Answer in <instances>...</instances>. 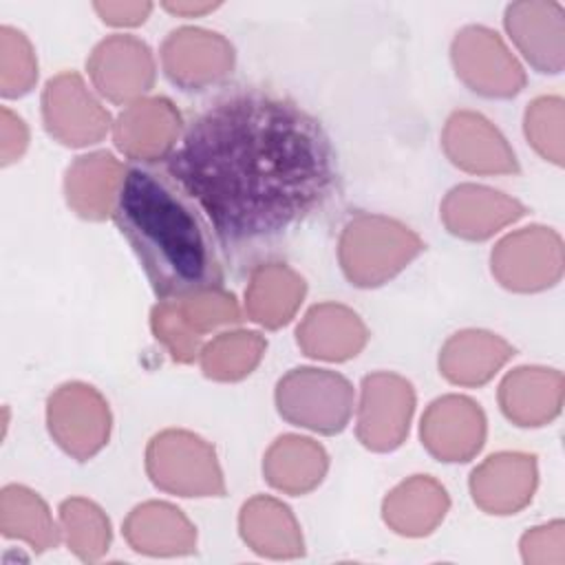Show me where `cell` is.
I'll return each instance as SVG.
<instances>
[{"mask_svg": "<svg viewBox=\"0 0 565 565\" xmlns=\"http://www.w3.org/2000/svg\"><path fill=\"white\" fill-rule=\"evenodd\" d=\"M166 168L223 243L282 234L335 183V152L320 121L289 99L247 88L201 110Z\"/></svg>", "mask_w": 565, "mask_h": 565, "instance_id": "6da1fadb", "label": "cell"}, {"mask_svg": "<svg viewBox=\"0 0 565 565\" xmlns=\"http://www.w3.org/2000/svg\"><path fill=\"white\" fill-rule=\"evenodd\" d=\"M113 218L161 300L221 289L223 269L212 234L170 177L150 168H128Z\"/></svg>", "mask_w": 565, "mask_h": 565, "instance_id": "7a4b0ae2", "label": "cell"}, {"mask_svg": "<svg viewBox=\"0 0 565 565\" xmlns=\"http://www.w3.org/2000/svg\"><path fill=\"white\" fill-rule=\"evenodd\" d=\"M422 238L386 216H358L340 236V263L358 287H375L399 274L419 252Z\"/></svg>", "mask_w": 565, "mask_h": 565, "instance_id": "3957f363", "label": "cell"}, {"mask_svg": "<svg viewBox=\"0 0 565 565\" xmlns=\"http://www.w3.org/2000/svg\"><path fill=\"white\" fill-rule=\"evenodd\" d=\"M278 413L294 426L340 433L353 411L351 384L327 369H294L276 386Z\"/></svg>", "mask_w": 565, "mask_h": 565, "instance_id": "277c9868", "label": "cell"}, {"mask_svg": "<svg viewBox=\"0 0 565 565\" xmlns=\"http://www.w3.org/2000/svg\"><path fill=\"white\" fill-rule=\"evenodd\" d=\"M146 468L157 488L181 497H221L225 492L212 446L185 430L157 435L148 446Z\"/></svg>", "mask_w": 565, "mask_h": 565, "instance_id": "5b68a950", "label": "cell"}, {"mask_svg": "<svg viewBox=\"0 0 565 565\" xmlns=\"http://www.w3.org/2000/svg\"><path fill=\"white\" fill-rule=\"evenodd\" d=\"M241 311L232 294L221 289L201 291L179 300H161L152 309V331L177 362H192L199 353L203 331L238 322Z\"/></svg>", "mask_w": 565, "mask_h": 565, "instance_id": "8992f818", "label": "cell"}, {"mask_svg": "<svg viewBox=\"0 0 565 565\" xmlns=\"http://www.w3.org/2000/svg\"><path fill=\"white\" fill-rule=\"evenodd\" d=\"M53 439L75 459L93 457L108 439L110 415L102 395L86 384L60 386L46 408Z\"/></svg>", "mask_w": 565, "mask_h": 565, "instance_id": "52a82bcc", "label": "cell"}, {"mask_svg": "<svg viewBox=\"0 0 565 565\" xmlns=\"http://www.w3.org/2000/svg\"><path fill=\"white\" fill-rule=\"evenodd\" d=\"M457 75L486 97H510L521 90L525 75L501 38L486 26H466L452 42Z\"/></svg>", "mask_w": 565, "mask_h": 565, "instance_id": "ba28073f", "label": "cell"}, {"mask_svg": "<svg viewBox=\"0 0 565 565\" xmlns=\"http://www.w3.org/2000/svg\"><path fill=\"white\" fill-rule=\"evenodd\" d=\"M415 408L413 386L393 373H373L362 380V397L358 411V437L377 452L397 448L406 433Z\"/></svg>", "mask_w": 565, "mask_h": 565, "instance_id": "9c48e42d", "label": "cell"}, {"mask_svg": "<svg viewBox=\"0 0 565 565\" xmlns=\"http://www.w3.org/2000/svg\"><path fill=\"white\" fill-rule=\"evenodd\" d=\"M42 115L46 130L66 146L97 143L110 126L108 113L77 73H60L46 82Z\"/></svg>", "mask_w": 565, "mask_h": 565, "instance_id": "30bf717a", "label": "cell"}, {"mask_svg": "<svg viewBox=\"0 0 565 565\" xmlns=\"http://www.w3.org/2000/svg\"><path fill=\"white\" fill-rule=\"evenodd\" d=\"M161 64L170 82L185 90H199L221 82L232 71L234 49L214 31L183 26L166 38Z\"/></svg>", "mask_w": 565, "mask_h": 565, "instance_id": "8fae6325", "label": "cell"}, {"mask_svg": "<svg viewBox=\"0 0 565 565\" xmlns=\"http://www.w3.org/2000/svg\"><path fill=\"white\" fill-rule=\"evenodd\" d=\"M86 66L97 90L117 104L141 97L154 82L152 53L135 35H110L102 40L93 49Z\"/></svg>", "mask_w": 565, "mask_h": 565, "instance_id": "7c38bea8", "label": "cell"}, {"mask_svg": "<svg viewBox=\"0 0 565 565\" xmlns=\"http://www.w3.org/2000/svg\"><path fill=\"white\" fill-rule=\"evenodd\" d=\"M486 439L481 408L461 395L435 399L422 419V444L439 461H468Z\"/></svg>", "mask_w": 565, "mask_h": 565, "instance_id": "4fadbf2b", "label": "cell"}, {"mask_svg": "<svg viewBox=\"0 0 565 565\" xmlns=\"http://www.w3.org/2000/svg\"><path fill=\"white\" fill-rule=\"evenodd\" d=\"M534 267L554 285L561 278V238L545 227H525L505 236L492 252V274L514 291H536Z\"/></svg>", "mask_w": 565, "mask_h": 565, "instance_id": "5bb4252c", "label": "cell"}, {"mask_svg": "<svg viewBox=\"0 0 565 565\" xmlns=\"http://www.w3.org/2000/svg\"><path fill=\"white\" fill-rule=\"evenodd\" d=\"M181 132V117L166 97L137 99L115 124V143L130 159H168Z\"/></svg>", "mask_w": 565, "mask_h": 565, "instance_id": "9a60e30c", "label": "cell"}, {"mask_svg": "<svg viewBox=\"0 0 565 565\" xmlns=\"http://www.w3.org/2000/svg\"><path fill=\"white\" fill-rule=\"evenodd\" d=\"M444 150L450 161L468 172H516V159L499 130L470 110L452 113L444 128Z\"/></svg>", "mask_w": 565, "mask_h": 565, "instance_id": "2e32d148", "label": "cell"}, {"mask_svg": "<svg viewBox=\"0 0 565 565\" xmlns=\"http://www.w3.org/2000/svg\"><path fill=\"white\" fill-rule=\"evenodd\" d=\"M523 214L525 207L519 201L472 183L457 185L441 203L446 227L468 241H483Z\"/></svg>", "mask_w": 565, "mask_h": 565, "instance_id": "e0dca14e", "label": "cell"}, {"mask_svg": "<svg viewBox=\"0 0 565 565\" xmlns=\"http://www.w3.org/2000/svg\"><path fill=\"white\" fill-rule=\"evenodd\" d=\"M536 483L534 457L501 452L488 457L470 477L475 503L492 514H514L532 499Z\"/></svg>", "mask_w": 565, "mask_h": 565, "instance_id": "ac0fdd59", "label": "cell"}, {"mask_svg": "<svg viewBox=\"0 0 565 565\" xmlns=\"http://www.w3.org/2000/svg\"><path fill=\"white\" fill-rule=\"evenodd\" d=\"M505 29L521 53L541 71L563 66V9L556 2H514L505 9Z\"/></svg>", "mask_w": 565, "mask_h": 565, "instance_id": "d6986e66", "label": "cell"}, {"mask_svg": "<svg viewBox=\"0 0 565 565\" xmlns=\"http://www.w3.org/2000/svg\"><path fill=\"white\" fill-rule=\"evenodd\" d=\"M298 344L318 360H349L366 344V327L342 305H316L298 327Z\"/></svg>", "mask_w": 565, "mask_h": 565, "instance_id": "ffe728a7", "label": "cell"}, {"mask_svg": "<svg viewBox=\"0 0 565 565\" xmlns=\"http://www.w3.org/2000/svg\"><path fill=\"white\" fill-rule=\"evenodd\" d=\"M514 349L488 331L455 333L439 355V369L452 384L479 386L488 382L510 358Z\"/></svg>", "mask_w": 565, "mask_h": 565, "instance_id": "44dd1931", "label": "cell"}, {"mask_svg": "<svg viewBox=\"0 0 565 565\" xmlns=\"http://www.w3.org/2000/svg\"><path fill=\"white\" fill-rule=\"evenodd\" d=\"M124 172L121 163L108 152L75 159L73 166H68L64 181L68 205L84 218H104L106 214H113Z\"/></svg>", "mask_w": 565, "mask_h": 565, "instance_id": "7402d4cb", "label": "cell"}, {"mask_svg": "<svg viewBox=\"0 0 565 565\" xmlns=\"http://www.w3.org/2000/svg\"><path fill=\"white\" fill-rule=\"evenodd\" d=\"M128 543L146 554H183L194 545V527L170 503L150 501L130 512L124 525Z\"/></svg>", "mask_w": 565, "mask_h": 565, "instance_id": "603a6c76", "label": "cell"}, {"mask_svg": "<svg viewBox=\"0 0 565 565\" xmlns=\"http://www.w3.org/2000/svg\"><path fill=\"white\" fill-rule=\"evenodd\" d=\"M327 463V452L316 441L285 435L267 450L263 472L274 488L289 494H302L322 481Z\"/></svg>", "mask_w": 565, "mask_h": 565, "instance_id": "cb8c5ba5", "label": "cell"}, {"mask_svg": "<svg viewBox=\"0 0 565 565\" xmlns=\"http://www.w3.org/2000/svg\"><path fill=\"white\" fill-rule=\"evenodd\" d=\"M448 494L430 477H413L384 499L386 523L406 536L428 534L446 514Z\"/></svg>", "mask_w": 565, "mask_h": 565, "instance_id": "d4e9b609", "label": "cell"}, {"mask_svg": "<svg viewBox=\"0 0 565 565\" xmlns=\"http://www.w3.org/2000/svg\"><path fill=\"white\" fill-rule=\"evenodd\" d=\"M558 373L547 369H516L510 373L499 391L503 413L519 426H541L550 422L561 408V380L550 386Z\"/></svg>", "mask_w": 565, "mask_h": 565, "instance_id": "484cf974", "label": "cell"}, {"mask_svg": "<svg viewBox=\"0 0 565 565\" xmlns=\"http://www.w3.org/2000/svg\"><path fill=\"white\" fill-rule=\"evenodd\" d=\"M305 296V280L285 265H260L254 269L245 291L252 320L276 329L291 320Z\"/></svg>", "mask_w": 565, "mask_h": 565, "instance_id": "4316f807", "label": "cell"}, {"mask_svg": "<svg viewBox=\"0 0 565 565\" xmlns=\"http://www.w3.org/2000/svg\"><path fill=\"white\" fill-rule=\"evenodd\" d=\"M241 534L258 554H302V539L289 508L271 497H256L243 505Z\"/></svg>", "mask_w": 565, "mask_h": 565, "instance_id": "83f0119b", "label": "cell"}, {"mask_svg": "<svg viewBox=\"0 0 565 565\" xmlns=\"http://www.w3.org/2000/svg\"><path fill=\"white\" fill-rule=\"evenodd\" d=\"M0 527L7 539H24L33 550L57 543V530L46 503L24 486H7L0 497Z\"/></svg>", "mask_w": 565, "mask_h": 565, "instance_id": "f1b7e54d", "label": "cell"}, {"mask_svg": "<svg viewBox=\"0 0 565 565\" xmlns=\"http://www.w3.org/2000/svg\"><path fill=\"white\" fill-rule=\"evenodd\" d=\"M265 340L254 331L221 333L201 351V366L212 380H241L265 353Z\"/></svg>", "mask_w": 565, "mask_h": 565, "instance_id": "f546056e", "label": "cell"}, {"mask_svg": "<svg viewBox=\"0 0 565 565\" xmlns=\"http://www.w3.org/2000/svg\"><path fill=\"white\" fill-rule=\"evenodd\" d=\"M60 519L68 550L79 558L93 561L108 550L110 525L95 503L86 499H66L60 505Z\"/></svg>", "mask_w": 565, "mask_h": 565, "instance_id": "4dcf8cb0", "label": "cell"}, {"mask_svg": "<svg viewBox=\"0 0 565 565\" xmlns=\"http://www.w3.org/2000/svg\"><path fill=\"white\" fill-rule=\"evenodd\" d=\"M35 77L38 64L24 33L13 26H0V93L20 97L31 90Z\"/></svg>", "mask_w": 565, "mask_h": 565, "instance_id": "1f68e13d", "label": "cell"}, {"mask_svg": "<svg viewBox=\"0 0 565 565\" xmlns=\"http://www.w3.org/2000/svg\"><path fill=\"white\" fill-rule=\"evenodd\" d=\"M99 18L113 26H135L141 24L152 11L150 2H95Z\"/></svg>", "mask_w": 565, "mask_h": 565, "instance_id": "d6a6232c", "label": "cell"}, {"mask_svg": "<svg viewBox=\"0 0 565 565\" xmlns=\"http://www.w3.org/2000/svg\"><path fill=\"white\" fill-rule=\"evenodd\" d=\"M26 128L20 117H15L9 108H2V163L15 161L26 148Z\"/></svg>", "mask_w": 565, "mask_h": 565, "instance_id": "836d02e7", "label": "cell"}, {"mask_svg": "<svg viewBox=\"0 0 565 565\" xmlns=\"http://www.w3.org/2000/svg\"><path fill=\"white\" fill-rule=\"evenodd\" d=\"M216 2H166L163 9L177 15H203L212 9H216Z\"/></svg>", "mask_w": 565, "mask_h": 565, "instance_id": "e575fe53", "label": "cell"}]
</instances>
